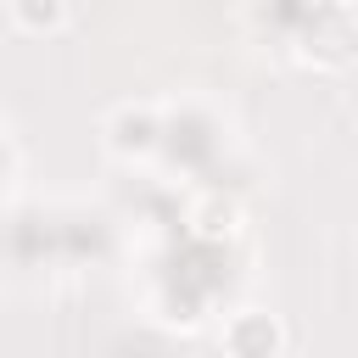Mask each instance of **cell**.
<instances>
[{"label": "cell", "instance_id": "6da1fadb", "mask_svg": "<svg viewBox=\"0 0 358 358\" xmlns=\"http://www.w3.org/2000/svg\"><path fill=\"white\" fill-rule=\"evenodd\" d=\"M252 341H263V347H274V341H280V330H274V319H268V313H241V319L229 324V347H235V352H246V358H252V352H257Z\"/></svg>", "mask_w": 358, "mask_h": 358}, {"label": "cell", "instance_id": "7a4b0ae2", "mask_svg": "<svg viewBox=\"0 0 358 358\" xmlns=\"http://www.w3.org/2000/svg\"><path fill=\"white\" fill-rule=\"evenodd\" d=\"M11 17L39 34V28H56L62 22V0H11Z\"/></svg>", "mask_w": 358, "mask_h": 358}]
</instances>
